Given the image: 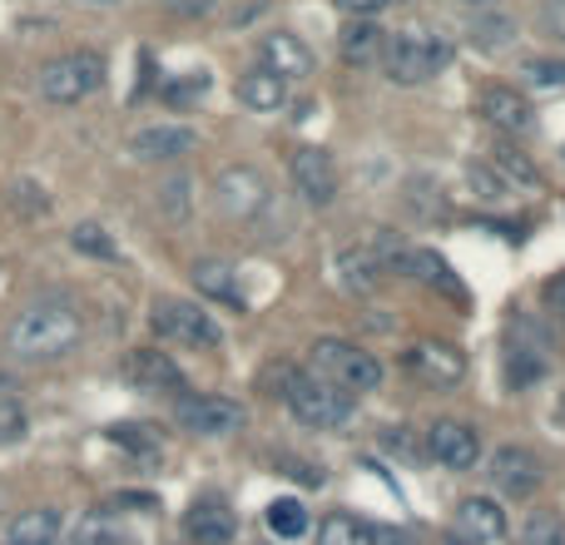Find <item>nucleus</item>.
Returning a JSON list of instances; mask_svg holds the SVG:
<instances>
[{
  "mask_svg": "<svg viewBox=\"0 0 565 545\" xmlns=\"http://www.w3.org/2000/svg\"><path fill=\"white\" fill-rule=\"evenodd\" d=\"M79 332H85V322L65 298H40L25 312H15L6 332V352L20 362H55L75 348Z\"/></svg>",
  "mask_w": 565,
  "mask_h": 545,
  "instance_id": "nucleus-1",
  "label": "nucleus"
},
{
  "mask_svg": "<svg viewBox=\"0 0 565 545\" xmlns=\"http://www.w3.org/2000/svg\"><path fill=\"white\" fill-rule=\"evenodd\" d=\"M312 362V377L332 382L338 392L348 397H362V392H377L382 387V362L377 352L358 348V342H342V338H318L308 352Z\"/></svg>",
  "mask_w": 565,
  "mask_h": 545,
  "instance_id": "nucleus-2",
  "label": "nucleus"
},
{
  "mask_svg": "<svg viewBox=\"0 0 565 545\" xmlns=\"http://www.w3.org/2000/svg\"><path fill=\"white\" fill-rule=\"evenodd\" d=\"M282 407L292 412V417L302 421V427H348L352 412H358V397H348V392H338L332 382L312 377V372H292L288 382H282Z\"/></svg>",
  "mask_w": 565,
  "mask_h": 545,
  "instance_id": "nucleus-3",
  "label": "nucleus"
},
{
  "mask_svg": "<svg viewBox=\"0 0 565 545\" xmlns=\"http://www.w3.org/2000/svg\"><path fill=\"white\" fill-rule=\"evenodd\" d=\"M451 60V40L441 30H397L387 35V50H382V65L397 85H422V79L441 75Z\"/></svg>",
  "mask_w": 565,
  "mask_h": 545,
  "instance_id": "nucleus-4",
  "label": "nucleus"
},
{
  "mask_svg": "<svg viewBox=\"0 0 565 545\" xmlns=\"http://www.w3.org/2000/svg\"><path fill=\"white\" fill-rule=\"evenodd\" d=\"M99 85H105V60L95 50H70V55L40 65V75H35L40 99H50V105H79Z\"/></svg>",
  "mask_w": 565,
  "mask_h": 545,
  "instance_id": "nucleus-5",
  "label": "nucleus"
},
{
  "mask_svg": "<svg viewBox=\"0 0 565 545\" xmlns=\"http://www.w3.org/2000/svg\"><path fill=\"white\" fill-rule=\"evenodd\" d=\"M149 322H154L159 338L179 342V348H189V352H214L218 342H224L214 312H204L199 302H184V298H159Z\"/></svg>",
  "mask_w": 565,
  "mask_h": 545,
  "instance_id": "nucleus-6",
  "label": "nucleus"
},
{
  "mask_svg": "<svg viewBox=\"0 0 565 545\" xmlns=\"http://www.w3.org/2000/svg\"><path fill=\"white\" fill-rule=\"evenodd\" d=\"M174 421L194 437H228L244 427V407L218 392H179L174 397Z\"/></svg>",
  "mask_w": 565,
  "mask_h": 545,
  "instance_id": "nucleus-7",
  "label": "nucleus"
},
{
  "mask_svg": "<svg viewBox=\"0 0 565 545\" xmlns=\"http://www.w3.org/2000/svg\"><path fill=\"white\" fill-rule=\"evenodd\" d=\"M288 179H292V194L312 209H328L338 199V164H332L328 149L318 145H298L288 154Z\"/></svg>",
  "mask_w": 565,
  "mask_h": 545,
  "instance_id": "nucleus-8",
  "label": "nucleus"
},
{
  "mask_svg": "<svg viewBox=\"0 0 565 545\" xmlns=\"http://www.w3.org/2000/svg\"><path fill=\"white\" fill-rule=\"evenodd\" d=\"M402 367H407L417 382H427V387H457V382L467 377V352H461L457 342L422 338L402 352Z\"/></svg>",
  "mask_w": 565,
  "mask_h": 545,
  "instance_id": "nucleus-9",
  "label": "nucleus"
},
{
  "mask_svg": "<svg viewBox=\"0 0 565 545\" xmlns=\"http://www.w3.org/2000/svg\"><path fill=\"white\" fill-rule=\"evenodd\" d=\"M487 477L501 496L526 501V496H536V487L546 481V467H541V457L526 447H497L487 461Z\"/></svg>",
  "mask_w": 565,
  "mask_h": 545,
  "instance_id": "nucleus-10",
  "label": "nucleus"
},
{
  "mask_svg": "<svg viewBox=\"0 0 565 545\" xmlns=\"http://www.w3.org/2000/svg\"><path fill=\"white\" fill-rule=\"evenodd\" d=\"M199 149V135L189 125H145L129 135V154L139 164H174V159L194 154Z\"/></svg>",
  "mask_w": 565,
  "mask_h": 545,
  "instance_id": "nucleus-11",
  "label": "nucleus"
},
{
  "mask_svg": "<svg viewBox=\"0 0 565 545\" xmlns=\"http://www.w3.org/2000/svg\"><path fill=\"white\" fill-rule=\"evenodd\" d=\"M427 451H431V461H437V467H447V471H471V467L481 461V441H477V431H471L467 421H451V417L431 421V431H427Z\"/></svg>",
  "mask_w": 565,
  "mask_h": 545,
  "instance_id": "nucleus-12",
  "label": "nucleus"
},
{
  "mask_svg": "<svg viewBox=\"0 0 565 545\" xmlns=\"http://www.w3.org/2000/svg\"><path fill=\"white\" fill-rule=\"evenodd\" d=\"M125 382H135L139 392H189V382H184V367H179L169 352H159V348H135L125 357Z\"/></svg>",
  "mask_w": 565,
  "mask_h": 545,
  "instance_id": "nucleus-13",
  "label": "nucleus"
},
{
  "mask_svg": "<svg viewBox=\"0 0 565 545\" xmlns=\"http://www.w3.org/2000/svg\"><path fill=\"white\" fill-rule=\"evenodd\" d=\"M184 536L194 545H228L238 536V516L224 496H199L184 511Z\"/></svg>",
  "mask_w": 565,
  "mask_h": 545,
  "instance_id": "nucleus-14",
  "label": "nucleus"
},
{
  "mask_svg": "<svg viewBox=\"0 0 565 545\" xmlns=\"http://www.w3.org/2000/svg\"><path fill=\"white\" fill-rule=\"evenodd\" d=\"M214 189H218V209H224V214H234V218H254L258 209L268 204L264 174H258V169H244V164L224 169V174L214 179Z\"/></svg>",
  "mask_w": 565,
  "mask_h": 545,
  "instance_id": "nucleus-15",
  "label": "nucleus"
},
{
  "mask_svg": "<svg viewBox=\"0 0 565 545\" xmlns=\"http://www.w3.org/2000/svg\"><path fill=\"white\" fill-rule=\"evenodd\" d=\"M258 60H264V70H274L282 79H302L318 70V55H312V45L302 35H292V30H268L264 45H258Z\"/></svg>",
  "mask_w": 565,
  "mask_h": 545,
  "instance_id": "nucleus-16",
  "label": "nucleus"
},
{
  "mask_svg": "<svg viewBox=\"0 0 565 545\" xmlns=\"http://www.w3.org/2000/svg\"><path fill=\"white\" fill-rule=\"evenodd\" d=\"M481 115H487V125H497L501 135H531V129H536V109H531V99L511 85L481 89Z\"/></svg>",
  "mask_w": 565,
  "mask_h": 545,
  "instance_id": "nucleus-17",
  "label": "nucleus"
},
{
  "mask_svg": "<svg viewBox=\"0 0 565 545\" xmlns=\"http://www.w3.org/2000/svg\"><path fill=\"white\" fill-rule=\"evenodd\" d=\"M457 536L471 545H497L507 536V511L497 496H467L457 506Z\"/></svg>",
  "mask_w": 565,
  "mask_h": 545,
  "instance_id": "nucleus-18",
  "label": "nucleus"
},
{
  "mask_svg": "<svg viewBox=\"0 0 565 545\" xmlns=\"http://www.w3.org/2000/svg\"><path fill=\"white\" fill-rule=\"evenodd\" d=\"M234 95H238V105L254 109V115H274V109H282V99H288V79L258 65V70H248V75H238Z\"/></svg>",
  "mask_w": 565,
  "mask_h": 545,
  "instance_id": "nucleus-19",
  "label": "nucleus"
},
{
  "mask_svg": "<svg viewBox=\"0 0 565 545\" xmlns=\"http://www.w3.org/2000/svg\"><path fill=\"white\" fill-rule=\"evenodd\" d=\"M189 278H194V288L204 292L209 302H224V308L244 312V288H238V272L228 264H218V258H199V264L189 268Z\"/></svg>",
  "mask_w": 565,
  "mask_h": 545,
  "instance_id": "nucleus-20",
  "label": "nucleus"
},
{
  "mask_svg": "<svg viewBox=\"0 0 565 545\" xmlns=\"http://www.w3.org/2000/svg\"><path fill=\"white\" fill-rule=\"evenodd\" d=\"M387 35L392 30H382V20H352L338 35V50L348 65H377L382 50H387Z\"/></svg>",
  "mask_w": 565,
  "mask_h": 545,
  "instance_id": "nucleus-21",
  "label": "nucleus"
},
{
  "mask_svg": "<svg viewBox=\"0 0 565 545\" xmlns=\"http://www.w3.org/2000/svg\"><path fill=\"white\" fill-rule=\"evenodd\" d=\"M332 272H338V282L348 292H358V298L377 292V282H382V268H377V258H372V248H342V254L332 258Z\"/></svg>",
  "mask_w": 565,
  "mask_h": 545,
  "instance_id": "nucleus-22",
  "label": "nucleus"
},
{
  "mask_svg": "<svg viewBox=\"0 0 565 545\" xmlns=\"http://www.w3.org/2000/svg\"><path fill=\"white\" fill-rule=\"evenodd\" d=\"M60 536V511L55 506H35V511H20L6 531V545H55Z\"/></svg>",
  "mask_w": 565,
  "mask_h": 545,
  "instance_id": "nucleus-23",
  "label": "nucleus"
},
{
  "mask_svg": "<svg viewBox=\"0 0 565 545\" xmlns=\"http://www.w3.org/2000/svg\"><path fill=\"white\" fill-rule=\"evenodd\" d=\"M105 437L115 441L119 451H129L135 461H145V467H154V461L164 457V441H159V431L154 427H139V421H115Z\"/></svg>",
  "mask_w": 565,
  "mask_h": 545,
  "instance_id": "nucleus-24",
  "label": "nucleus"
},
{
  "mask_svg": "<svg viewBox=\"0 0 565 545\" xmlns=\"http://www.w3.org/2000/svg\"><path fill=\"white\" fill-rule=\"evenodd\" d=\"M491 174L501 179L507 189H541V174L516 145H497L491 149Z\"/></svg>",
  "mask_w": 565,
  "mask_h": 545,
  "instance_id": "nucleus-25",
  "label": "nucleus"
},
{
  "mask_svg": "<svg viewBox=\"0 0 565 545\" xmlns=\"http://www.w3.org/2000/svg\"><path fill=\"white\" fill-rule=\"evenodd\" d=\"M407 278H422V282H431V288H441L447 298H461V282L451 278L447 258L431 254V248H412L407 254Z\"/></svg>",
  "mask_w": 565,
  "mask_h": 545,
  "instance_id": "nucleus-26",
  "label": "nucleus"
},
{
  "mask_svg": "<svg viewBox=\"0 0 565 545\" xmlns=\"http://www.w3.org/2000/svg\"><path fill=\"white\" fill-rule=\"evenodd\" d=\"M318 545H372V526L352 511H332L318 526Z\"/></svg>",
  "mask_w": 565,
  "mask_h": 545,
  "instance_id": "nucleus-27",
  "label": "nucleus"
},
{
  "mask_svg": "<svg viewBox=\"0 0 565 545\" xmlns=\"http://www.w3.org/2000/svg\"><path fill=\"white\" fill-rule=\"evenodd\" d=\"M308 506H302V501H292V496H282V501H274V506H268V531H274L278 541H302L308 536Z\"/></svg>",
  "mask_w": 565,
  "mask_h": 545,
  "instance_id": "nucleus-28",
  "label": "nucleus"
},
{
  "mask_svg": "<svg viewBox=\"0 0 565 545\" xmlns=\"http://www.w3.org/2000/svg\"><path fill=\"white\" fill-rule=\"evenodd\" d=\"M516 541L521 545H565V521H561V511H531L526 521H521V531H516Z\"/></svg>",
  "mask_w": 565,
  "mask_h": 545,
  "instance_id": "nucleus-29",
  "label": "nucleus"
},
{
  "mask_svg": "<svg viewBox=\"0 0 565 545\" xmlns=\"http://www.w3.org/2000/svg\"><path fill=\"white\" fill-rule=\"evenodd\" d=\"M70 248H75V254H85V258H105V264H115V258H119V244L109 238L105 224H75V228H70Z\"/></svg>",
  "mask_w": 565,
  "mask_h": 545,
  "instance_id": "nucleus-30",
  "label": "nucleus"
},
{
  "mask_svg": "<svg viewBox=\"0 0 565 545\" xmlns=\"http://www.w3.org/2000/svg\"><path fill=\"white\" fill-rule=\"evenodd\" d=\"M521 75H526V85L536 89V95H556V89H565V60L531 55L526 65H521Z\"/></svg>",
  "mask_w": 565,
  "mask_h": 545,
  "instance_id": "nucleus-31",
  "label": "nucleus"
},
{
  "mask_svg": "<svg viewBox=\"0 0 565 545\" xmlns=\"http://www.w3.org/2000/svg\"><path fill=\"white\" fill-rule=\"evenodd\" d=\"M511 40H516V20L511 15H481L471 25V45L477 50H507Z\"/></svg>",
  "mask_w": 565,
  "mask_h": 545,
  "instance_id": "nucleus-32",
  "label": "nucleus"
},
{
  "mask_svg": "<svg viewBox=\"0 0 565 545\" xmlns=\"http://www.w3.org/2000/svg\"><path fill=\"white\" fill-rule=\"evenodd\" d=\"M159 204H164L169 218H184L189 214V179L184 174L164 179V189H159Z\"/></svg>",
  "mask_w": 565,
  "mask_h": 545,
  "instance_id": "nucleus-33",
  "label": "nucleus"
},
{
  "mask_svg": "<svg viewBox=\"0 0 565 545\" xmlns=\"http://www.w3.org/2000/svg\"><path fill=\"white\" fill-rule=\"evenodd\" d=\"M25 437V412L15 397H0V441H20Z\"/></svg>",
  "mask_w": 565,
  "mask_h": 545,
  "instance_id": "nucleus-34",
  "label": "nucleus"
},
{
  "mask_svg": "<svg viewBox=\"0 0 565 545\" xmlns=\"http://www.w3.org/2000/svg\"><path fill=\"white\" fill-rule=\"evenodd\" d=\"M467 179H471V189H477V194H481V199H491V204H501V199H507V194H511V189H507V184H501V179H497V174H491V169H481V164H477V169H471V174H467Z\"/></svg>",
  "mask_w": 565,
  "mask_h": 545,
  "instance_id": "nucleus-35",
  "label": "nucleus"
},
{
  "mask_svg": "<svg viewBox=\"0 0 565 545\" xmlns=\"http://www.w3.org/2000/svg\"><path fill=\"white\" fill-rule=\"evenodd\" d=\"M10 204H15L20 214H45V209H50V199H45V189H35V184H15V194H10Z\"/></svg>",
  "mask_w": 565,
  "mask_h": 545,
  "instance_id": "nucleus-36",
  "label": "nucleus"
},
{
  "mask_svg": "<svg viewBox=\"0 0 565 545\" xmlns=\"http://www.w3.org/2000/svg\"><path fill=\"white\" fill-rule=\"evenodd\" d=\"M332 6H338L348 20H377L382 10L392 6V0H332Z\"/></svg>",
  "mask_w": 565,
  "mask_h": 545,
  "instance_id": "nucleus-37",
  "label": "nucleus"
},
{
  "mask_svg": "<svg viewBox=\"0 0 565 545\" xmlns=\"http://www.w3.org/2000/svg\"><path fill=\"white\" fill-rule=\"evenodd\" d=\"M541 25H546V35L565 40V0H546L541 6Z\"/></svg>",
  "mask_w": 565,
  "mask_h": 545,
  "instance_id": "nucleus-38",
  "label": "nucleus"
},
{
  "mask_svg": "<svg viewBox=\"0 0 565 545\" xmlns=\"http://www.w3.org/2000/svg\"><path fill=\"white\" fill-rule=\"evenodd\" d=\"M372 545H417L412 531H397V526H372Z\"/></svg>",
  "mask_w": 565,
  "mask_h": 545,
  "instance_id": "nucleus-39",
  "label": "nucleus"
},
{
  "mask_svg": "<svg viewBox=\"0 0 565 545\" xmlns=\"http://www.w3.org/2000/svg\"><path fill=\"white\" fill-rule=\"evenodd\" d=\"M546 302H551V312H561L565 318V272H556V278L546 282Z\"/></svg>",
  "mask_w": 565,
  "mask_h": 545,
  "instance_id": "nucleus-40",
  "label": "nucleus"
},
{
  "mask_svg": "<svg viewBox=\"0 0 565 545\" xmlns=\"http://www.w3.org/2000/svg\"><path fill=\"white\" fill-rule=\"evenodd\" d=\"M457 6H497V0H457Z\"/></svg>",
  "mask_w": 565,
  "mask_h": 545,
  "instance_id": "nucleus-41",
  "label": "nucleus"
},
{
  "mask_svg": "<svg viewBox=\"0 0 565 545\" xmlns=\"http://www.w3.org/2000/svg\"><path fill=\"white\" fill-rule=\"evenodd\" d=\"M89 6H119V0H89Z\"/></svg>",
  "mask_w": 565,
  "mask_h": 545,
  "instance_id": "nucleus-42",
  "label": "nucleus"
}]
</instances>
